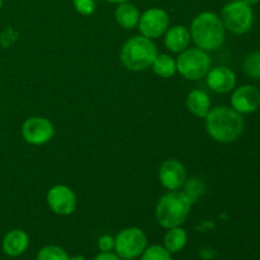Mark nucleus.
Segmentation results:
<instances>
[{
  "instance_id": "nucleus-1",
  "label": "nucleus",
  "mask_w": 260,
  "mask_h": 260,
  "mask_svg": "<svg viewBox=\"0 0 260 260\" xmlns=\"http://www.w3.org/2000/svg\"><path fill=\"white\" fill-rule=\"evenodd\" d=\"M208 136L220 144H231L243 135L245 121L243 114L233 107L218 106L211 108L205 118Z\"/></svg>"
},
{
  "instance_id": "nucleus-2",
  "label": "nucleus",
  "mask_w": 260,
  "mask_h": 260,
  "mask_svg": "<svg viewBox=\"0 0 260 260\" xmlns=\"http://www.w3.org/2000/svg\"><path fill=\"white\" fill-rule=\"evenodd\" d=\"M190 38L196 47L203 51H216L223 45L226 29L220 15L215 12H202L190 23Z\"/></svg>"
},
{
  "instance_id": "nucleus-3",
  "label": "nucleus",
  "mask_w": 260,
  "mask_h": 260,
  "mask_svg": "<svg viewBox=\"0 0 260 260\" xmlns=\"http://www.w3.org/2000/svg\"><path fill=\"white\" fill-rule=\"evenodd\" d=\"M192 205L184 190H169L160 197L155 207L157 223L167 230L182 226L189 216Z\"/></svg>"
},
{
  "instance_id": "nucleus-4",
  "label": "nucleus",
  "mask_w": 260,
  "mask_h": 260,
  "mask_svg": "<svg viewBox=\"0 0 260 260\" xmlns=\"http://www.w3.org/2000/svg\"><path fill=\"white\" fill-rule=\"evenodd\" d=\"M157 55L159 52L154 41L139 35L134 36L123 43L119 52V58L127 70L140 73L151 68Z\"/></svg>"
},
{
  "instance_id": "nucleus-5",
  "label": "nucleus",
  "mask_w": 260,
  "mask_h": 260,
  "mask_svg": "<svg viewBox=\"0 0 260 260\" xmlns=\"http://www.w3.org/2000/svg\"><path fill=\"white\" fill-rule=\"evenodd\" d=\"M177 73L187 80H200L206 78L212 68V60L207 51L194 47L184 50L177 57Z\"/></svg>"
},
{
  "instance_id": "nucleus-6",
  "label": "nucleus",
  "mask_w": 260,
  "mask_h": 260,
  "mask_svg": "<svg viewBox=\"0 0 260 260\" xmlns=\"http://www.w3.org/2000/svg\"><path fill=\"white\" fill-rule=\"evenodd\" d=\"M220 18L226 30L234 35H245L253 27L254 12L243 0H233L222 8Z\"/></svg>"
},
{
  "instance_id": "nucleus-7",
  "label": "nucleus",
  "mask_w": 260,
  "mask_h": 260,
  "mask_svg": "<svg viewBox=\"0 0 260 260\" xmlns=\"http://www.w3.org/2000/svg\"><path fill=\"white\" fill-rule=\"evenodd\" d=\"M114 240V250L122 259L132 260L139 258L147 248V236L139 228L123 229L117 234Z\"/></svg>"
},
{
  "instance_id": "nucleus-8",
  "label": "nucleus",
  "mask_w": 260,
  "mask_h": 260,
  "mask_svg": "<svg viewBox=\"0 0 260 260\" xmlns=\"http://www.w3.org/2000/svg\"><path fill=\"white\" fill-rule=\"evenodd\" d=\"M55 135V126L46 117L33 116L22 124V137L27 144L42 146L48 144Z\"/></svg>"
},
{
  "instance_id": "nucleus-9",
  "label": "nucleus",
  "mask_w": 260,
  "mask_h": 260,
  "mask_svg": "<svg viewBox=\"0 0 260 260\" xmlns=\"http://www.w3.org/2000/svg\"><path fill=\"white\" fill-rule=\"evenodd\" d=\"M170 27V18L167 10L161 8H150L140 15L139 28L140 33L150 40H156L165 35Z\"/></svg>"
},
{
  "instance_id": "nucleus-10",
  "label": "nucleus",
  "mask_w": 260,
  "mask_h": 260,
  "mask_svg": "<svg viewBox=\"0 0 260 260\" xmlns=\"http://www.w3.org/2000/svg\"><path fill=\"white\" fill-rule=\"evenodd\" d=\"M46 201L50 210L58 216L73 215L78 206L75 192L65 184H56L50 188Z\"/></svg>"
},
{
  "instance_id": "nucleus-11",
  "label": "nucleus",
  "mask_w": 260,
  "mask_h": 260,
  "mask_svg": "<svg viewBox=\"0 0 260 260\" xmlns=\"http://www.w3.org/2000/svg\"><path fill=\"white\" fill-rule=\"evenodd\" d=\"M159 180L168 190H179L188 180L184 164L177 159H168L160 164Z\"/></svg>"
},
{
  "instance_id": "nucleus-12",
  "label": "nucleus",
  "mask_w": 260,
  "mask_h": 260,
  "mask_svg": "<svg viewBox=\"0 0 260 260\" xmlns=\"http://www.w3.org/2000/svg\"><path fill=\"white\" fill-rule=\"evenodd\" d=\"M231 107L241 114L254 113L260 107V91L253 85H241L231 94Z\"/></svg>"
},
{
  "instance_id": "nucleus-13",
  "label": "nucleus",
  "mask_w": 260,
  "mask_h": 260,
  "mask_svg": "<svg viewBox=\"0 0 260 260\" xmlns=\"http://www.w3.org/2000/svg\"><path fill=\"white\" fill-rule=\"evenodd\" d=\"M208 88L218 94L231 93L236 88V74L228 66L211 68L206 75Z\"/></svg>"
},
{
  "instance_id": "nucleus-14",
  "label": "nucleus",
  "mask_w": 260,
  "mask_h": 260,
  "mask_svg": "<svg viewBox=\"0 0 260 260\" xmlns=\"http://www.w3.org/2000/svg\"><path fill=\"white\" fill-rule=\"evenodd\" d=\"M28 246H29V236L25 231L19 230V229L8 231L2 244L4 254L10 258H17L24 254Z\"/></svg>"
},
{
  "instance_id": "nucleus-15",
  "label": "nucleus",
  "mask_w": 260,
  "mask_h": 260,
  "mask_svg": "<svg viewBox=\"0 0 260 260\" xmlns=\"http://www.w3.org/2000/svg\"><path fill=\"white\" fill-rule=\"evenodd\" d=\"M189 28L185 25H173L168 28L164 35V45L170 52L180 53L189 47L190 43Z\"/></svg>"
},
{
  "instance_id": "nucleus-16",
  "label": "nucleus",
  "mask_w": 260,
  "mask_h": 260,
  "mask_svg": "<svg viewBox=\"0 0 260 260\" xmlns=\"http://www.w3.org/2000/svg\"><path fill=\"white\" fill-rule=\"evenodd\" d=\"M140 13L139 8L131 2L121 3L117 5L116 10H114V19H116L117 24L119 27L124 28V29H134L137 27L140 20Z\"/></svg>"
},
{
  "instance_id": "nucleus-17",
  "label": "nucleus",
  "mask_w": 260,
  "mask_h": 260,
  "mask_svg": "<svg viewBox=\"0 0 260 260\" xmlns=\"http://www.w3.org/2000/svg\"><path fill=\"white\" fill-rule=\"evenodd\" d=\"M187 109L198 118H206L208 112L211 111V99L205 90L196 89L188 93L185 99Z\"/></svg>"
},
{
  "instance_id": "nucleus-18",
  "label": "nucleus",
  "mask_w": 260,
  "mask_h": 260,
  "mask_svg": "<svg viewBox=\"0 0 260 260\" xmlns=\"http://www.w3.org/2000/svg\"><path fill=\"white\" fill-rule=\"evenodd\" d=\"M188 243V235L187 231L182 228V226H178V228L168 229L167 234L164 236V248L169 251L170 254H175L182 251L185 248Z\"/></svg>"
},
{
  "instance_id": "nucleus-19",
  "label": "nucleus",
  "mask_w": 260,
  "mask_h": 260,
  "mask_svg": "<svg viewBox=\"0 0 260 260\" xmlns=\"http://www.w3.org/2000/svg\"><path fill=\"white\" fill-rule=\"evenodd\" d=\"M151 68L159 78L170 79L177 74V61L168 53H160L154 60Z\"/></svg>"
},
{
  "instance_id": "nucleus-20",
  "label": "nucleus",
  "mask_w": 260,
  "mask_h": 260,
  "mask_svg": "<svg viewBox=\"0 0 260 260\" xmlns=\"http://www.w3.org/2000/svg\"><path fill=\"white\" fill-rule=\"evenodd\" d=\"M243 71L248 78L260 80V52H251L243 62Z\"/></svg>"
},
{
  "instance_id": "nucleus-21",
  "label": "nucleus",
  "mask_w": 260,
  "mask_h": 260,
  "mask_svg": "<svg viewBox=\"0 0 260 260\" xmlns=\"http://www.w3.org/2000/svg\"><path fill=\"white\" fill-rule=\"evenodd\" d=\"M70 256L65 249L57 245H46L38 251L37 260H69Z\"/></svg>"
},
{
  "instance_id": "nucleus-22",
  "label": "nucleus",
  "mask_w": 260,
  "mask_h": 260,
  "mask_svg": "<svg viewBox=\"0 0 260 260\" xmlns=\"http://www.w3.org/2000/svg\"><path fill=\"white\" fill-rule=\"evenodd\" d=\"M140 260H173V256L164 246L152 244L150 246L147 245L140 256Z\"/></svg>"
},
{
  "instance_id": "nucleus-23",
  "label": "nucleus",
  "mask_w": 260,
  "mask_h": 260,
  "mask_svg": "<svg viewBox=\"0 0 260 260\" xmlns=\"http://www.w3.org/2000/svg\"><path fill=\"white\" fill-rule=\"evenodd\" d=\"M185 194L189 197V200L192 201V203L196 202V200L198 198V196L202 193L203 189V183L200 179H189L185 182Z\"/></svg>"
},
{
  "instance_id": "nucleus-24",
  "label": "nucleus",
  "mask_w": 260,
  "mask_h": 260,
  "mask_svg": "<svg viewBox=\"0 0 260 260\" xmlns=\"http://www.w3.org/2000/svg\"><path fill=\"white\" fill-rule=\"evenodd\" d=\"M73 5L76 12L81 15L94 14L96 8L94 0H73Z\"/></svg>"
},
{
  "instance_id": "nucleus-25",
  "label": "nucleus",
  "mask_w": 260,
  "mask_h": 260,
  "mask_svg": "<svg viewBox=\"0 0 260 260\" xmlns=\"http://www.w3.org/2000/svg\"><path fill=\"white\" fill-rule=\"evenodd\" d=\"M116 240L111 235H103L98 239V248L101 251H112L114 250Z\"/></svg>"
},
{
  "instance_id": "nucleus-26",
  "label": "nucleus",
  "mask_w": 260,
  "mask_h": 260,
  "mask_svg": "<svg viewBox=\"0 0 260 260\" xmlns=\"http://www.w3.org/2000/svg\"><path fill=\"white\" fill-rule=\"evenodd\" d=\"M17 37H18L17 32H15V30H13L12 28H9V29H7L4 33H3L2 36H0V43H3L5 40H7L8 41L7 47H8V46H10L12 43L15 42Z\"/></svg>"
},
{
  "instance_id": "nucleus-27",
  "label": "nucleus",
  "mask_w": 260,
  "mask_h": 260,
  "mask_svg": "<svg viewBox=\"0 0 260 260\" xmlns=\"http://www.w3.org/2000/svg\"><path fill=\"white\" fill-rule=\"evenodd\" d=\"M93 260H121V258L112 251H101Z\"/></svg>"
},
{
  "instance_id": "nucleus-28",
  "label": "nucleus",
  "mask_w": 260,
  "mask_h": 260,
  "mask_svg": "<svg viewBox=\"0 0 260 260\" xmlns=\"http://www.w3.org/2000/svg\"><path fill=\"white\" fill-rule=\"evenodd\" d=\"M243 2L245 3V4H248V5H250V7H253V5L258 4L260 0H243Z\"/></svg>"
},
{
  "instance_id": "nucleus-29",
  "label": "nucleus",
  "mask_w": 260,
  "mask_h": 260,
  "mask_svg": "<svg viewBox=\"0 0 260 260\" xmlns=\"http://www.w3.org/2000/svg\"><path fill=\"white\" fill-rule=\"evenodd\" d=\"M106 2L108 3H112V4H121V3H126V2H129V0H106Z\"/></svg>"
},
{
  "instance_id": "nucleus-30",
  "label": "nucleus",
  "mask_w": 260,
  "mask_h": 260,
  "mask_svg": "<svg viewBox=\"0 0 260 260\" xmlns=\"http://www.w3.org/2000/svg\"><path fill=\"white\" fill-rule=\"evenodd\" d=\"M69 260H86L84 258L83 255H74V256H70V259Z\"/></svg>"
},
{
  "instance_id": "nucleus-31",
  "label": "nucleus",
  "mask_w": 260,
  "mask_h": 260,
  "mask_svg": "<svg viewBox=\"0 0 260 260\" xmlns=\"http://www.w3.org/2000/svg\"><path fill=\"white\" fill-rule=\"evenodd\" d=\"M3 3L4 2H3V0H0V9H2V7H3Z\"/></svg>"
},
{
  "instance_id": "nucleus-32",
  "label": "nucleus",
  "mask_w": 260,
  "mask_h": 260,
  "mask_svg": "<svg viewBox=\"0 0 260 260\" xmlns=\"http://www.w3.org/2000/svg\"><path fill=\"white\" fill-rule=\"evenodd\" d=\"M226 2H233V0H226Z\"/></svg>"
}]
</instances>
